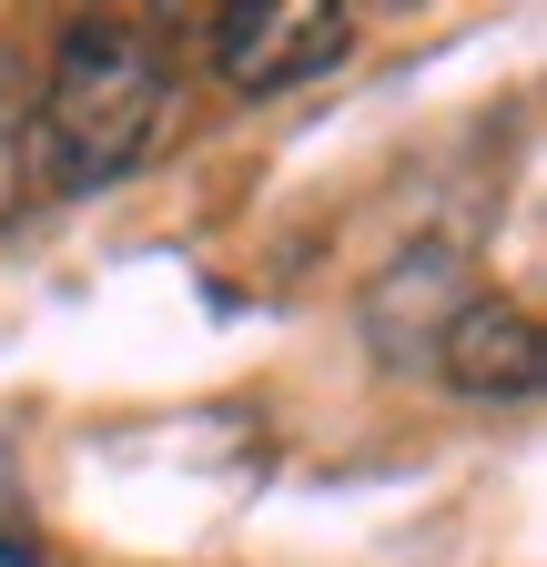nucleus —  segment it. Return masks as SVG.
Returning a JSON list of instances; mask_svg holds the SVG:
<instances>
[{
	"label": "nucleus",
	"instance_id": "obj_3",
	"mask_svg": "<svg viewBox=\"0 0 547 567\" xmlns=\"http://www.w3.org/2000/svg\"><path fill=\"white\" fill-rule=\"evenodd\" d=\"M436 375L456 395H476V405H517L547 375V334H537V315L517 295H466L456 324L436 334Z\"/></svg>",
	"mask_w": 547,
	"mask_h": 567
},
{
	"label": "nucleus",
	"instance_id": "obj_2",
	"mask_svg": "<svg viewBox=\"0 0 547 567\" xmlns=\"http://www.w3.org/2000/svg\"><path fill=\"white\" fill-rule=\"evenodd\" d=\"M214 41V71L234 92H295V82H324L334 61L355 51V21L324 11V0H244V11H214L203 21Z\"/></svg>",
	"mask_w": 547,
	"mask_h": 567
},
{
	"label": "nucleus",
	"instance_id": "obj_5",
	"mask_svg": "<svg viewBox=\"0 0 547 567\" xmlns=\"http://www.w3.org/2000/svg\"><path fill=\"white\" fill-rule=\"evenodd\" d=\"M0 567H41V507H31L11 446H0Z\"/></svg>",
	"mask_w": 547,
	"mask_h": 567
},
{
	"label": "nucleus",
	"instance_id": "obj_4",
	"mask_svg": "<svg viewBox=\"0 0 547 567\" xmlns=\"http://www.w3.org/2000/svg\"><path fill=\"white\" fill-rule=\"evenodd\" d=\"M466 295H476L466 244H416V254H395V264L375 274V295H365V344L385 354V365H416V354H436V334L456 324Z\"/></svg>",
	"mask_w": 547,
	"mask_h": 567
},
{
	"label": "nucleus",
	"instance_id": "obj_1",
	"mask_svg": "<svg viewBox=\"0 0 547 567\" xmlns=\"http://www.w3.org/2000/svg\"><path fill=\"white\" fill-rule=\"evenodd\" d=\"M173 112V71L153 51L143 21H72L51 51V82H41V173L51 193H102L132 163L153 153V132Z\"/></svg>",
	"mask_w": 547,
	"mask_h": 567
}]
</instances>
